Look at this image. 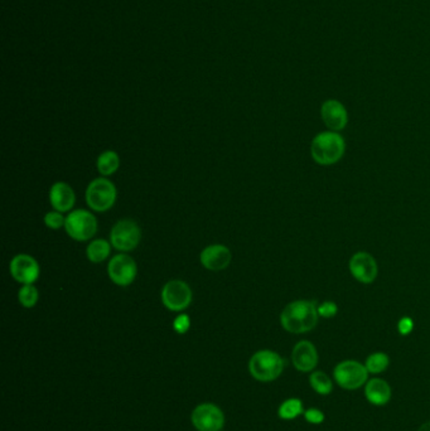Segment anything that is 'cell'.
I'll return each mask as SVG.
<instances>
[{"label": "cell", "instance_id": "1", "mask_svg": "<svg viewBox=\"0 0 430 431\" xmlns=\"http://www.w3.org/2000/svg\"><path fill=\"white\" fill-rule=\"evenodd\" d=\"M318 304L314 300H294L283 309L280 323L283 328L294 334L314 330L318 324Z\"/></svg>", "mask_w": 430, "mask_h": 431}, {"label": "cell", "instance_id": "2", "mask_svg": "<svg viewBox=\"0 0 430 431\" xmlns=\"http://www.w3.org/2000/svg\"><path fill=\"white\" fill-rule=\"evenodd\" d=\"M346 151L344 138L337 132H322L313 138L311 154L317 164L333 165L339 162Z\"/></svg>", "mask_w": 430, "mask_h": 431}, {"label": "cell", "instance_id": "3", "mask_svg": "<svg viewBox=\"0 0 430 431\" xmlns=\"http://www.w3.org/2000/svg\"><path fill=\"white\" fill-rule=\"evenodd\" d=\"M284 360L276 352L264 349L255 353L249 362L251 376L261 382H270L282 375Z\"/></svg>", "mask_w": 430, "mask_h": 431}, {"label": "cell", "instance_id": "4", "mask_svg": "<svg viewBox=\"0 0 430 431\" xmlns=\"http://www.w3.org/2000/svg\"><path fill=\"white\" fill-rule=\"evenodd\" d=\"M115 184L108 178H96L86 189V202L95 212H106L117 202Z\"/></svg>", "mask_w": 430, "mask_h": 431}, {"label": "cell", "instance_id": "5", "mask_svg": "<svg viewBox=\"0 0 430 431\" xmlns=\"http://www.w3.org/2000/svg\"><path fill=\"white\" fill-rule=\"evenodd\" d=\"M64 230L71 238L76 241H87L97 232V220L91 212L76 210L66 217Z\"/></svg>", "mask_w": 430, "mask_h": 431}, {"label": "cell", "instance_id": "6", "mask_svg": "<svg viewBox=\"0 0 430 431\" xmlns=\"http://www.w3.org/2000/svg\"><path fill=\"white\" fill-rule=\"evenodd\" d=\"M141 240V231L139 225L133 220L117 221L111 228L110 232V241L111 245L119 251L128 252V251L136 249Z\"/></svg>", "mask_w": 430, "mask_h": 431}, {"label": "cell", "instance_id": "7", "mask_svg": "<svg viewBox=\"0 0 430 431\" xmlns=\"http://www.w3.org/2000/svg\"><path fill=\"white\" fill-rule=\"evenodd\" d=\"M337 384L346 390H356L368 381V371L366 366L357 361H344L335 369Z\"/></svg>", "mask_w": 430, "mask_h": 431}, {"label": "cell", "instance_id": "8", "mask_svg": "<svg viewBox=\"0 0 430 431\" xmlns=\"http://www.w3.org/2000/svg\"><path fill=\"white\" fill-rule=\"evenodd\" d=\"M162 301L167 309L182 312L187 309L192 301V291L187 282L171 280L162 289Z\"/></svg>", "mask_w": 430, "mask_h": 431}, {"label": "cell", "instance_id": "9", "mask_svg": "<svg viewBox=\"0 0 430 431\" xmlns=\"http://www.w3.org/2000/svg\"><path fill=\"white\" fill-rule=\"evenodd\" d=\"M110 280L119 286H128L135 280L138 274V267L132 256L126 254H119L110 260L108 265Z\"/></svg>", "mask_w": 430, "mask_h": 431}, {"label": "cell", "instance_id": "10", "mask_svg": "<svg viewBox=\"0 0 430 431\" xmlns=\"http://www.w3.org/2000/svg\"><path fill=\"white\" fill-rule=\"evenodd\" d=\"M348 269L352 276L361 284H372L379 275V265L375 258L365 251H359L352 255L348 261Z\"/></svg>", "mask_w": 430, "mask_h": 431}, {"label": "cell", "instance_id": "11", "mask_svg": "<svg viewBox=\"0 0 430 431\" xmlns=\"http://www.w3.org/2000/svg\"><path fill=\"white\" fill-rule=\"evenodd\" d=\"M192 423L198 431H219L225 423V416L213 404H202L193 410Z\"/></svg>", "mask_w": 430, "mask_h": 431}, {"label": "cell", "instance_id": "12", "mask_svg": "<svg viewBox=\"0 0 430 431\" xmlns=\"http://www.w3.org/2000/svg\"><path fill=\"white\" fill-rule=\"evenodd\" d=\"M10 274L16 282L23 285L34 284L40 274L38 261L31 255L19 254L10 261Z\"/></svg>", "mask_w": 430, "mask_h": 431}, {"label": "cell", "instance_id": "13", "mask_svg": "<svg viewBox=\"0 0 430 431\" xmlns=\"http://www.w3.org/2000/svg\"><path fill=\"white\" fill-rule=\"evenodd\" d=\"M321 116L324 125L331 132L339 133L348 124V112L344 103L338 100H327L321 108Z\"/></svg>", "mask_w": 430, "mask_h": 431}, {"label": "cell", "instance_id": "14", "mask_svg": "<svg viewBox=\"0 0 430 431\" xmlns=\"http://www.w3.org/2000/svg\"><path fill=\"white\" fill-rule=\"evenodd\" d=\"M201 264L204 265L207 270L211 271H221L225 270L232 260V254L230 249H227L224 245H210L201 252Z\"/></svg>", "mask_w": 430, "mask_h": 431}, {"label": "cell", "instance_id": "15", "mask_svg": "<svg viewBox=\"0 0 430 431\" xmlns=\"http://www.w3.org/2000/svg\"><path fill=\"white\" fill-rule=\"evenodd\" d=\"M291 361L298 371L309 372L315 369L318 363V352L312 342L300 341L293 348Z\"/></svg>", "mask_w": 430, "mask_h": 431}, {"label": "cell", "instance_id": "16", "mask_svg": "<svg viewBox=\"0 0 430 431\" xmlns=\"http://www.w3.org/2000/svg\"><path fill=\"white\" fill-rule=\"evenodd\" d=\"M49 201L55 211L69 212L76 202V196L70 184L64 182H57L49 190Z\"/></svg>", "mask_w": 430, "mask_h": 431}, {"label": "cell", "instance_id": "17", "mask_svg": "<svg viewBox=\"0 0 430 431\" xmlns=\"http://www.w3.org/2000/svg\"><path fill=\"white\" fill-rule=\"evenodd\" d=\"M365 395L372 405L376 406L386 405L391 399L390 384L381 378H372L366 384Z\"/></svg>", "mask_w": 430, "mask_h": 431}, {"label": "cell", "instance_id": "18", "mask_svg": "<svg viewBox=\"0 0 430 431\" xmlns=\"http://www.w3.org/2000/svg\"><path fill=\"white\" fill-rule=\"evenodd\" d=\"M96 165H97V171L101 175L109 177L119 169L120 158L117 156V151L106 150L99 156Z\"/></svg>", "mask_w": 430, "mask_h": 431}, {"label": "cell", "instance_id": "19", "mask_svg": "<svg viewBox=\"0 0 430 431\" xmlns=\"http://www.w3.org/2000/svg\"><path fill=\"white\" fill-rule=\"evenodd\" d=\"M111 252V243L106 240H94L93 243L87 246L86 256L94 264H99L108 259Z\"/></svg>", "mask_w": 430, "mask_h": 431}, {"label": "cell", "instance_id": "20", "mask_svg": "<svg viewBox=\"0 0 430 431\" xmlns=\"http://www.w3.org/2000/svg\"><path fill=\"white\" fill-rule=\"evenodd\" d=\"M304 412L303 404L299 399H289L285 400L278 410L279 416L284 420H293Z\"/></svg>", "mask_w": 430, "mask_h": 431}, {"label": "cell", "instance_id": "21", "mask_svg": "<svg viewBox=\"0 0 430 431\" xmlns=\"http://www.w3.org/2000/svg\"><path fill=\"white\" fill-rule=\"evenodd\" d=\"M389 365H390V358L386 353L383 352L372 353L371 356H368L365 363L368 373H374V375L383 372L389 367Z\"/></svg>", "mask_w": 430, "mask_h": 431}, {"label": "cell", "instance_id": "22", "mask_svg": "<svg viewBox=\"0 0 430 431\" xmlns=\"http://www.w3.org/2000/svg\"><path fill=\"white\" fill-rule=\"evenodd\" d=\"M309 381H311L313 390L320 395H329L333 390V384L331 378L322 371L313 372L309 377Z\"/></svg>", "mask_w": 430, "mask_h": 431}, {"label": "cell", "instance_id": "23", "mask_svg": "<svg viewBox=\"0 0 430 431\" xmlns=\"http://www.w3.org/2000/svg\"><path fill=\"white\" fill-rule=\"evenodd\" d=\"M18 299H19V303H21L24 308L31 309V308L36 306V304L38 303V289H37L33 284L23 285V286L19 289V293H18Z\"/></svg>", "mask_w": 430, "mask_h": 431}, {"label": "cell", "instance_id": "24", "mask_svg": "<svg viewBox=\"0 0 430 431\" xmlns=\"http://www.w3.org/2000/svg\"><path fill=\"white\" fill-rule=\"evenodd\" d=\"M64 222H66V219L63 217L61 212H48L45 216V223L51 230H60L61 227H64Z\"/></svg>", "mask_w": 430, "mask_h": 431}, {"label": "cell", "instance_id": "25", "mask_svg": "<svg viewBox=\"0 0 430 431\" xmlns=\"http://www.w3.org/2000/svg\"><path fill=\"white\" fill-rule=\"evenodd\" d=\"M337 313H338V306L332 300H326L318 306V314L322 318H326V319L333 318L336 317Z\"/></svg>", "mask_w": 430, "mask_h": 431}, {"label": "cell", "instance_id": "26", "mask_svg": "<svg viewBox=\"0 0 430 431\" xmlns=\"http://www.w3.org/2000/svg\"><path fill=\"white\" fill-rule=\"evenodd\" d=\"M189 327H191V319L187 314H180L173 321V328L178 334L187 333Z\"/></svg>", "mask_w": 430, "mask_h": 431}, {"label": "cell", "instance_id": "27", "mask_svg": "<svg viewBox=\"0 0 430 431\" xmlns=\"http://www.w3.org/2000/svg\"><path fill=\"white\" fill-rule=\"evenodd\" d=\"M305 420L313 425H320L324 421V414L320 408H308L304 411Z\"/></svg>", "mask_w": 430, "mask_h": 431}, {"label": "cell", "instance_id": "28", "mask_svg": "<svg viewBox=\"0 0 430 431\" xmlns=\"http://www.w3.org/2000/svg\"><path fill=\"white\" fill-rule=\"evenodd\" d=\"M414 330V321L409 317H403L398 323V330L401 336H409Z\"/></svg>", "mask_w": 430, "mask_h": 431}, {"label": "cell", "instance_id": "29", "mask_svg": "<svg viewBox=\"0 0 430 431\" xmlns=\"http://www.w3.org/2000/svg\"><path fill=\"white\" fill-rule=\"evenodd\" d=\"M418 431H430V421L422 423V426L419 428V430Z\"/></svg>", "mask_w": 430, "mask_h": 431}]
</instances>
